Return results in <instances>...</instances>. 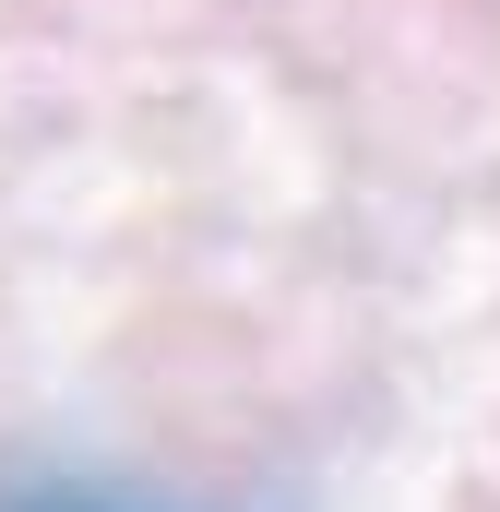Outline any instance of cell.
Returning <instances> with one entry per match:
<instances>
[{"label": "cell", "mask_w": 500, "mask_h": 512, "mask_svg": "<svg viewBox=\"0 0 500 512\" xmlns=\"http://www.w3.org/2000/svg\"><path fill=\"white\" fill-rule=\"evenodd\" d=\"M12 512H131V501H84V489H36V501H12Z\"/></svg>", "instance_id": "obj_1"}]
</instances>
